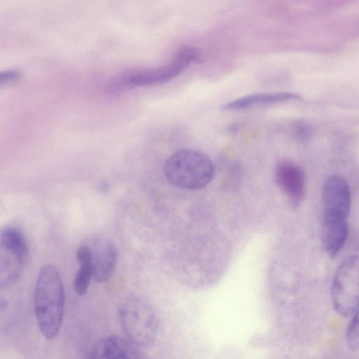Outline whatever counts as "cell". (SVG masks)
I'll return each mask as SVG.
<instances>
[{"instance_id": "obj_1", "label": "cell", "mask_w": 359, "mask_h": 359, "mask_svg": "<svg viewBox=\"0 0 359 359\" xmlns=\"http://www.w3.org/2000/svg\"><path fill=\"white\" fill-rule=\"evenodd\" d=\"M65 290L57 269L43 266L38 274L34 290V312L42 335L51 340L58 334L64 314Z\"/></svg>"}, {"instance_id": "obj_5", "label": "cell", "mask_w": 359, "mask_h": 359, "mask_svg": "<svg viewBox=\"0 0 359 359\" xmlns=\"http://www.w3.org/2000/svg\"><path fill=\"white\" fill-rule=\"evenodd\" d=\"M331 297L334 309L344 317L352 316L359 310V257L344 259L334 273Z\"/></svg>"}, {"instance_id": "obj_11", "label": "cell", "mask_w": 359, "mask_h": 359, "mask_svg": "<svg viewBox=\"0 0 359 359\" xmlns=\"http://www.w3.org/2000/svg\"><path fill=\"white\" fill-rule=\"evenodd\" d=\"M301 97L293 93H257L240 97L222 107L225 110H241L252 107L273 104L291 100H300Z\"/></svg>"}, {"instance_id": "obj_16", "label": "cell", "mask_w": 359, "mask_h": 359, "mask_svg": "<svg viewBox=\"0 0 359 359\" xmlns=\"http://www.w3.org/2000/svg\"><path fill=\"white\" fill-rule=\"evenodd\" d=\"M88 359H106L103 353L102 340L94 344L90 351Z\"/></svg>"}, {"instance_id": "obj_10", "label": "cell", "mask_w": 359, "mask_h": 359, "mask_svg": "<svg viewBox=\"0 0 359 359\" xmlns=\"http://www.w3.org/2000/svg\"><path fill=\"white\" fill-rule=\"evenodd\" d=\"M90 250L93 279L98 283H104L110 278L114 271L117 259L116 250L111 243L103 239L96 240Z\"/></svg>"}, {"instance_id": "obj_8", "label": "cell", "mask_w": 359, "mask_h": 359, "mask_svg": "<svg viewBox=\"0 0 359 359\" xmlns=\"http://www.w3.org/2000/svg\"><path fill=\"white\" fill-rule=\"evenodd\" d=\"M275 177L292 206L298 207L303 199L305 189L304 174L301 168L289 161H281L276 165Z\"/></svg>"}, {"instance_id": "obj_12", "label": "cell", "mask_w": 359, "mask_h": 359, "mask_svg": "<svg viewBox=\"0 0 359 359\" xmlns=\"http://www.w3.org/2000/svg\"><path fill=\"white\" fill-rule=\"evenodd\" d=\"M102 344L106 359H148L128 338L112 335L102 339Z\"/></svg>"}, {"instance_id": "obj_2", "label": "cell", "mask_w": 359, "mask_h": 359, "mask_svg": "<svg viewBox=\"0 0 359 359\" xmlns=\"http://www.w3.org/2000/svg\"><path fill=\"white\" fill-rule=\"evenodd\" d=\"M164 172L174 186L186 189H198L209 184L215 169L210 158L193 149H182L172 154L166 161Z\"/></svg>"}, {"instance_id": "obj_15", "label": "cell", "mask_w": 359, "mask_h": 359, "mask_svg": "<svg viewBox=\"0 0 359 359\" xmlns=\"http://www.w3.org/2000/svg\"><path fill=\"white\" fill-rule=\"evenodd\" d=\"M20 76V72L18 69H9L0 74L1 85L8 84L17 81Z\"/></svg>"}, {"instance_id": "obj_17", "label": "cell", "mask_w": 359, "mask_h": 359, "mask_svg": "<svg viewBox=\"0 0 359 359\" xmlns=\"http://www.w3.org/2000/svg\"><path fill=\"white\" fill-rule=\"evenodd\" d=\"M295 133L297 138L302 142L306 141L310 135L309 128L303 123H298L296 125Z\"/></svg>"}, {"instance_id": "obj_13", "label": "cell", "mask_w": 359, "mask_h": 359, "mask_svg": "<svg viewBox=\"0 0 359 359\" xmlns=\"http://www.w3.org/2000/svg\"><path fill=\"white\" fill-rule=\"evenodd\" d=\"M92 259L79 262L80 268L73 283L74 290L79 296H83L87 292L90 280L93 278Z\"/></svg>"}, {"instance_id": "obj_3", "label": "cell", "mask_w": 359, "mask_h": 359, "mask_svg": "<svg viewBox=\"0 0 359 359\" xmlns=\"http://www.w3.org/2000/svg\"><path fill=\"white\" fill-rule=\"evenodd\" d=\"M199 60L200 55L196 48L183 46L177 50L167 65L126 73L111 83L107 88L117 93L123 89L163 84L178 76L192 62Z\"/></svg>"}, {"instance_id": "obj_7", "label": "cell", "mask_w": 359, "mask_h": 359, "mask_svg": "<svg viewBox=\"0 0 359 359\" xmlns=\"http://www.w3.org/2000/svg\"><path fill=\"white\" fill-rule=\"evenodd\" d=\"M323 213L348 217L351 191L346 180L340 175H332L326 180L322 193Z\"/></svg>"}, {"instance_id": "obj_4", "label": "cell", "mask_w": 359, "mask_h": 359, "mask_svg": "<svg viewBox=\"0 0 359 359\" xmlns=\"http://www.w3.org/2000/svg\"><path fill=\"white\" fill-rule=\"evenodd\" d=\"M118 318L127 338L137 346L147 347L155 341L158 319L145 301L137 297L125 299L118 308Z\"/></svg>"}, {"instance_id": "obj_9", "label": "cell", "mask_w": 359, "mask_h": 359, "mask_svg": "<svg viewBox=\"0 0 359 359\" xmlns=\"http://www.w3.org/2000/svg\"><path fill=\"white\" fill-rule=\"evenodd\" d=\"M348 233L347 217L323 213L321 241L323 250L330 258H334L343 248Z\"/></svg>"}, {"instance_id": "obj_6", "label": "cell", "mask_w": 359, "mask_h": 359, "mask_svg": "<svg viewBox=\"0 0 359 359\" xmlns=\"http://www.w3.org/2000/svg\"><path fill=\"white\" fill-rule=\"evenodd\" d=\"M23 233L15 226H6L0 232V287L6 288L20 278L28 256Z\"/></svg>"}, {"instance_id": "obj_14", "label": "cell", "mask_w": 359, "mask_h": 359, "mask_svg": "<svg viewBox=\"0 0 359 359\" xmlns=\"http://www.w3.org/2000/svg\"><path fill=\"white\" fill-rule=\"evenodd\" d=\"M346 341L348 348L359 351V310L353 316L346 332Z\"/></svg>"}]
</instances>
